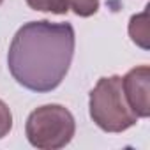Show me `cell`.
<instances>
[{
  "label": "cell",
  "instance_id": "277c9868",
  "mask_svg": "<svg viewBox=\"0 0 150 150\" xmlns=\"http://www.w3.org/2000/svg\"><path fill=\"white\" fill-rule=\"evenodd\" d=\"M122 88L125 99L138 118H146L150 115V69L148 65H139L131 69L122 78Z\"/></svg>",
  "mask_w": 150,
  "mask_h": 150
},
{
  "label": "cell",
  "instance_id": "5b68a950",
  "mask_svg": "<svg viewBox=\"0 0 150 150\" xmlns=\"http://www.w3.org/2000/svg\"><path fill=\"white\" fill-rule=\"evenodd\" d=\"M129 35L138 46H141L143 50H148V11H143L141 14H136L131 18Z\"/></svg>",
  "mask_w": 150,
  "mask_h": 150
},
{
  "label": "cell",
  "instance_id": "8992f818",
  "mask_svg": "<svg viewBox=\"0 0 150 150\" xmlns=\"http://www.w3.org/2000/svg\"><path fill=\"white\" fill-rule=\"evenodd\" d=\"M27 4L34 11L42 13H53V14H65L69 11V6L65 0H27Z\"/></svg>",
  "mask_w": 150,
  "mask_h": 150
},
{
  "label": "cell",
  "instance_id": "52a82bcc",
  "mask_svg": "<svg viewBox=\"0 0 150 150\" xmlns=\"http://www.w3.org/2000/svg\"><path fill=\"white\" fill-rule=\"evenodd\" d=\"M69 9L74 11L76 16L81 18H88L92 14H96L99 11V2L101 0H65Z\"/></svg>",
  "mask_w": 150,
  "mask_h": 150
},
{
  "label": "cell",
  "instance_id": "7a4b0ae2",
  "mask_svg": "<svg viewBox=\"0 0 150 150\" xmlns=\"http://www.w3.org/2000/svg\"><path fill=\"white\" fill-rule=\"evenodd\" d=\"M90 118L104 132H124L138 122V115L129 106L120 76L101 78L90 92Z\"/></svg>",
  "mask_w": 150,
  "mask_h": 150
},
{
  "label": "cell",
  "instance_id": "6da1fadb",
  "mask_svg": "<svg viewBox=\"0 0 150 150\" xmlns=\"http://www.w3.org/2000/svg\"><path fill=\"white\" fill-rule=\"evenodd\" d=\"M74 44L76 37L71 23L48 20L25 23L11 41L7 53L9 71L27 90L51 92L69 72Z\"/></svg>",
  "mask_w": 150,
  "mask_h": 150
},
{
  "label": "cell",
  "instance_id": "9c48e42d",
  "mask_svg": "<svg viewBox=\"0 0 150 150\" xmlns=\"http://www.w3.org/2000/svg\"><path fill=\"white\" fill-rule=\"evenodd\" d=\"M2 2H4V0H0V6H2Z\"/></svg>",
  "mask_w": 150,
  "mask_h": 150
},
{
  "label": "cell",
  "instance_id": "ba28073f",
  "mask_svg": "<svg viewBox=\"0 0 150 150\" xmlns=\"http://www.w3.org/2000/svg\"><path fill=\"white\" fill-rule=\"evenodd\" d=\"M11 129H13V113L4 101H0V139L6 138Z\"/></svg>",
  "mask_w": 150,
  "mask_h": 150
},
{
  "label": "cell",
  "instance_id": "3957f363",
  "mask_svg": "<svg viewBox=\"0 0 150 150\" xmlns=\"http://www.w3.org/2000/svg\"><path fill=\"white\" fill-rule=\"evenodd\" d=\"M25 132L32 146L57 150L69 145L76 132V122L67 108L60 104H46L28 115Z\"/></svg>",
  "mask_w": 150,
  "mask_h": 150
}]
</instances>
